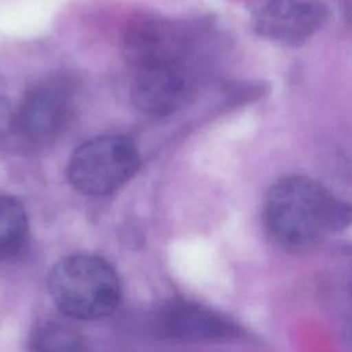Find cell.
Here are the masks:
<instances>
[{"mask_svg":"<svg viewBox=\"0 0 352 352\" xmlns=\"http://www.w3.org/2000/svg\"><path fill=\"white\" fill-rule=\"evenodd\" d=\"M250 18L260 37L282 47L298 48L324 28L330 8L323 0H260Z\"/></svg>","mask_w":352,"mask_h":352,"instance_id":"cell-5","label":"cell"},{"mask_svg":"<svg viewBox=\"0 0 352 352\" xmlns=\"http://www.w3.org/2000/svg\"><path fill=\"white\" fill-rule=\"evenodd\" d=\"M72 87L58 78L29 88L14 110L12 136L32 146H44L58 139L73 114Z\"/></svg>","mask_w":352,"mask_h":352,"instance_id":"cell-4","label":"cell"},{"mask_svg":"<svg viewBox=\"0 0 352 352\" xmlns=\"http://www.w3.org/2000/svg\"><path fill=\"white\" fill-rule=\"evenodd\" d=\"M261 220L267 236L292 253L311 250L331 232L352 224V208L340 201L320 180L289 175L267 190Z\"/></svg>","mask_w":352,"mask_h":352,"instance_id":"cell-1","label":"cell"},{"mask_svg":"<svg viewBox=\"0 0 352 352\" xmlns=\"http://www.w3.org/2000/svg\"><path fill=\"white\" fill-rule=\"evenodd\" d=\"M14 110L15 107L11 106L8 96L0 87V140L12 135Z\"/></svg>","mask_w":352,"mask_h":352,"instance_id":"cell-10","label":"cell"},{"mask_svg":"<svg viewBox=\"0 0 352 352\" xmlns=\"http://www.w3.org/2000/svg\"><path fill=\"white\" fill-rule=\"evenodd\" d=\"M30 352H88L82 337L63 323L44 324L36 334Z\"/></svg>","mask_w":352,"mask_h":352,"instance_id":"cell-9","label":"cell"},{"mask_svg":"<svg viewBox=\"0 0 352 352\" xmlns=\"http://www.w3.org/2000/svg\"><path fill=\"white\" fill-rule=\"evenodd\" d=\"M48 289L65 315L82 320L110 315L121 298V285L110 263L85 253L59 260L50 272Z\"/></svg>","mask_w":352,"mask_h":352,"instance_id":"cell-2","label":"cell"},{"mask_svg":"<svg viewBox=\"0 0 352 352\" xmlns=\"http://www.w3.org/2000/svg\"><path fill=\"white\" fill-rule=\"evenodd\" d=\"M157 320L161 333L179 341H221L239 333V327L226 315L191 301L169 302Z\"/></svg>","mask_w":352,"mask_h":352,"instance_id":"cell-7","label":"cell"},{"mask_svg":"<svg viewBox=\"0 0 352 352\" xmlns=\"http://www.w3.org/2000/svg\"><path fill=\"white\" fill-rule=\"evenodd\" d=\"M135 66L131 99L140 111L166 116L187 102L191 77L183 59L150 60Z\"/></svg>","mask_w":352,"mask_h":352,"instance_id":"cell-6","label":"cell"},{"mask_svg":"<svg viewBox=\"0 0 352 352\" xmlns=\"http://www.w3.org/2000/svg\"><path fill=\"white\" fill-rule=\"evenodd\" d=\"M28 236L25 208L12 197L0 194V260L16 254Z\"/></svg>","mask_w":352,"mask_h":352,"instance_id":"cell-8","label":"cell"},{"mask_svg":"<svg viewBox=\"0 0 352 352\" xmlns=\"http://www.w3.org/2000/svg\"><path fill=\"white\" fill-rule=\"evenodd\" d=\"M139 166L133 140L121 135L98 136L76 148L67 164L70 184L85 195H104L128 182Z\"/></svg>","mask_w":352,"mask_h":352,"instance_id":"cell-3","label":"cell"}]
</instances>
